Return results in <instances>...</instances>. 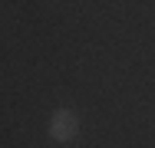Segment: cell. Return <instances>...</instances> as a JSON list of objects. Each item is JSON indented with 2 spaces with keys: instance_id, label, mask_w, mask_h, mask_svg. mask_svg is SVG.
<instances>
[{
  "instance_id": "6da1fadb",
  "label": "cell",
  "mask_w": 155,
  "mask_h": 148,
  "mask_svg": "<svg viewBox=\"0 0 155 148\" xmlns=\"http://www.w3.org/2000/svg\"><path fill=\"white\" fill-rule=\"evenodd\" d=\"M50 138L60 142V145H69L79 138V115L73 109H56L50 115Z\"/></svg>"
}]
</instances>
